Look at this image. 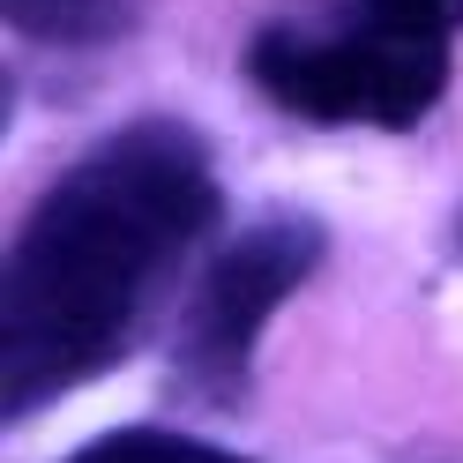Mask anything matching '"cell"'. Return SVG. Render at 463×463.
Listing matches in <instances>:
<instances>
[{
  "label": "cell",
  "mask_w": 463,
  "mask_h": 463,
  "mask_svg": "<svg viewBox=\"0 0 463 463\" xmlns=\"http://www.w3.org/2000/svg\"><path fill=\"white\" fill-rule=\"evenodd\" d=\"M224 187L187 120H128L45 180L0 262V419L23 426L142 352Z\"/></svg>",
  "instance_id": "6da1fadb"
},
{
  "label": "cell",
  "mask_w": 463,
  "mask_h": 463,
  "mask_svg": "<svg viewBox=\"0 0 463 463\" xmlns=\"http://www.w3.org/2000/svg\"><path fill=\"white\" fill-rule=\"evenodd\" d=\"M449 68H456V45H426V38H403L373 15H344V23H262L240 52V75L247 90L292 112L307 128H382L403 135L419 128L449 90Z\"/></svg>",
  "instance_id": "7a4b0ae2"
},
{
  "label": "cell",
  "mask_w": 463,
  "mask_h": 463,
  "mask_svg": "<svg viewBox=\"0 0 463 463\" xmlns=\"http://www.w3.org/2000/svg\"><path fill=\"white\" fill-rule=\"evenodd\" d=\"M322 254H329V232L299 210H277L262 224L232 232L202 262L194 292L180 307V329H172V352H165L172 396L202 403V411H247L269 314L322 269Z\"/></svg>",
  "instance_id": "3957f363"
},
{
  "label": "cell",
  "mask_w": 463,
  "mask_h": 463,
  "mask_svg": "<svg viewBox=\"0 0 463 463\" xmlns=\"http://www.w3.org/2000/svg\"><path fill=\"white\" fill-rule=\"evenodd\" d=\"M0 15L38 52H98L135 31L142 0H0Z\"/></svg>",
  "instance_id": "277c9868"
},
{
  "label": "cell",
  "mask_w": 463,
  "mask_h": 463,
  "mask_svg": "<svg viewBox=\"0 0 463 463\" xmlns=\"http://www.w3.org/2000/svg\"><path fill=\"white\" fill-rule=\"evenodd\" d=\"M68 463H254V456H232V449L180 433V426H112L98 441H82Z\"/></svg>",
  "instance_id": "5b68a950"
},
{
  "label": "cell",
  "mask_w": 463,
  "mask_h": 463,
  "mask_svg": "<svg viewBox=\"0 0 463 463\" xmlns=\"http://www.w3.org/2000/svg\"><path fill=\"white\" fill-rule=\"evenodd\" d=\"M352 8L403 38H426V45H456V31H463V0H352Z\"/></svg>",
  "instance_id": "8992f818"
},
{
  "label": "cell",
  "mask_w": 463,
  "mask_h": 463,
  "mask_svg": "<svg viewBox=\"0 0 463 463\" xmlns=\"http://www.w3.org/2000/svg\"><path fill=\"white\" fill-rule=\"evenodd\" d=\"M456 254H463V224H456Z\"/></svg>",
  "instance_id": "52a82bcc"
}]
</instances>
